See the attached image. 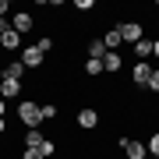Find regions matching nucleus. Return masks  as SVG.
I'll list each match as a JSON object with an SVG mask.
<instances>
[{"label":"nucleus","mask_w":159,"mask_h":159,"mask_svg":"<svg viewBox=\"0 0 159 159\" xmlns=\"http://www.w3.org/2000/svg\"><path fill=\"white\" fill-rule=\"evenodd\" d=\"M18 120H21L25 127H43V110L35 99H21L18 102Z\"/></svg>","instance_id":"nucleus-1"},{"label":"nucleus","mask_w":159,"mask_h":159,"mask_svg":"<svg viewBox=\"0 0 159 159\" xmlns=\"http://www.w3.org/2000/svg\"><path fill=\"white\" fill-rule=\"evenodd\" d=\"M74 124H78L81 131H96L99 127V110L96 106H81L78 113H74Z\"/></svg>","instance_id":"nucleus-2"},{"label":"nucleus","mask_w":159,"mask_h":159,"mask_svg":"<svg viewBox=\"0 0 159 159\" xmlns=\"http://www.w3.org/2000/svg\"><path fill=\"white\" fill-rule=\"evenodd\" d=\"M21 64H25V71H39L46 67V57L35 50V43H29V46H21Z\"/></svg>","instance_id":"nucleus-3"},{"label":"nucleus","mask_w":159,"mask_h":159,"mask_svg":"<svg viewBox=\"0 0 159 159\" xmlns=\"http://www.w3.org/2000/svg\"><path fill=\"white\" fill-rule=\"evenodd\" d=\"M117 29H120V39L131 43V46H134L138 39H145V25H142V21H120Z\"/></svg>","instance_id":"nucleus-4"},{"label":"nucleus","mask_w":159,"mask_h":159,"mask_svg":"<svg viewBox=\"0 0 159 159\" xmlns=\"http://www.w3.org/2000/svg\"><path fill=\"white\" fill-rule=\"evenodd\" d=\"M25 64L21 60H7V64H0V78H11V81H25Z\"/></svg>","instance_id":"nucleus-5"},{"label":"nucleus","mask_w":159,"mask_h":159,"mask_svg":"<svg viewBox=\"0 0 159 159\" xmlns=\"http://www.w3.org/2000/svg\"><path fill=\"white\" fill-rule=\"evenodd\" d=\"M11 29H14L18 35H29V32L35 29V18H32L29 11H18V14L11 18Z\"/></svg>","instance_id":"nucleus-6"},{"label":"nucleus","mask_w":159,"mask_h":159,"mask_svg":"<svg viewBox=\"0 0 159 159\" xmlns=\"http://www.w3.org/2000/svg\"><path fill=\"white\" fill-rule=\"evenodd\" d=\"M148 74H152V64H148V60H138L134 71H131V85H134V89H145Z\"/></svg>","instance_id":"nucleus-7"},{"label":"nucleus","mask_w":159,"mask_h":159,"mask_svg":"<svg viewBox=\"0 0 159 159\" xmlns=\"http://www.w3.org/2000/svg\"><path fill=\"white\" fill-rule=\"evenodd\" d=\"M124 156L127 159H148V148H145V142H138V138H127L124 142Z\"/></svg>","instance_id":"nucleus-8"},{"label":"nucleus","mask_w":159,"mask_h":159,"mask_svg":"<svg viewBox=\"0 0 159 159\" xmlns=\"http://www.w3.org/2000/svg\"><path fill=\"white\" fill-rule=\"evenodd\" d=\"M21 85H25V81H11V78H0V99H18V96H21Z\"/></svg>","instance_id":"nucleus-9"},{"label":"nucleus","mask_w":159,"mask_h":159,"mask_svg":"<svg viewBox=\"0 0 159 159\" xmlns=\"http://www.w3.org/2000/svg\"><path fill=\"white\" fill-rule=\"evenodd\" d=\"M0 50H4V53H14V50H21V35H18L14 29H7L4 35H0Z\"/></svg>","instance_id":"nucleus-10"},{"label":"nucleus","mask_w":159,"mask_h":159,"mask_svg":"<svg viewBox=\"0 0 159 159\" xmlns=\"http://www.w3.org/2000/svg\"><path fill=\"white\" fill-rule=\"evenodd\" d=\"M21 142H25V148H39V145L46 142V134H43V127H25Z\"/></svg>","instance_id":"nucleus-11"},{"label":"nucleus","mask_w":159,"mask_h":159,"mask_svg":"<svg viewBox=\"0 0 159 159\" xmlns=\"http://www.w3.org/2000/svg\"><path fill=\"white\" fill-rule=\"evenodd\" d=\"M124 67V60H120V53H106V57H102V74H113L117 78V71Z\"/></svg>","instance_id":"nucleus-12"},{"label":"nucleus","mask_w":159,"mask_h":159,"mask_svg":"<svg viewBox=\"0 0 159 159\" xmlns=\"http://www.w3.org/2000/svg\"><path fill=\"white\" fill-rule=\"evenodd\" d=\"M120 43H124V39H120V29H117V25H113L106 35H102V46H106V53H117V46H120Z\"/></svg>","instance_id":"nucleus-13"},{"label":"nucleus","mask_w":159,"mask_h":159,"mask_svg":"<svg viewBox=\"0 0 159 159\" xmlns=\"http://www.w3.org/2000/svg\"><path fill=\"white\" fill-rule=\"evenodd\" d=\"M39 110H43V124H50V120L60 117V106H57V102H39Z\"/></svg>","instance_id":"nucleus-14"},{"label":"nucleus","mask_w":159,"mask_h":159,"mask_svg":"<svg viewBox=\"0 0 159 159\" xmlns=\"http://www.w3.org/2000/svg\"><path fill=\"white\" fill-rule=\"evenodd\" d=\"M134 57L138 60H148V57H152V39H138L134 43Z\"/></svg>","instance_id":"nucleus-15"},{"label":"nucleus","mask_w":159,"mask_h":159,"mask_svg":"<svg viewBox=\"0 0 159 159\" xmlns=\"http://www.w3.org/2000/svg\"><path fill=\"white\" fill-rule=\"evenodd\" d=\"M53 46H57V39H53V35H39V39H35V50H39L43 57H46V53H53Z\"/></svg>","instance_id":"nucleus-16"},{"label":"nucleus","mask_w":159,"mask_h":159,"mask_svg":"<svg viewBox=\"0 0 159 159\" xmlns=\"http://www.w3.org/2000/svg\"><path fill=\"white\" fill-rule=\"evenodd\" d=\"M81 71H85L89 78H99V74H102V60H85V64H81Z\"/></svg>","instance_id":"nucleus-17"},{"label":"nucleus","mask_w":159,"mask_h":159,"mask_svg":"<svg viewBox=\"0 0 159 159\" xmlns=\"http://www.w3.org/2000/svg\"><path fill=\"white\" fill-rule=\"evenodd\" d=\"M39 152H43V159H53L57 156V138H46V142L39 145Z\"/></svg>","instance_id":"nucleus-18"},{"label":"nucleus","mask_w":159,"mask_h":159,"mask_svg":"<svg viewBox=\"0 0 159 159\" xmlns=\"http://www.w3.org/2000/svg\"><path fill=\"white\" fill-rule=\"evenodd\" d=\"M145 92L159 96V67H152V74H148V81H145Z\"/></svg>","instance_id":"nucleus-19"},{"label":"nucleus","mask_w":159,"mask_h":159,"mask_svg":"<svg viewBox=\"0 0 159 159\" xmlns=\"http://www.w3.org/2000/svg\"><path fill=\"white\" fill-rule=\"evenodd\" d=\"M145 148H148V156H159V131H152V134H148V142H145Z\"/></svg>","instance_id":"nucleus-20"},{"label":"nucleus","mask_w":159,"mask_h":159,"mask_svg":"<svg viewBox=\"0 0 159 159\" xmlns=\"http://www.w3.org/2000/svg\"><path fill=\"white\" fill-rule=\"evenodd\" d=\"M96 7V0H74V11H92Z\"/></svg>","instance_id":"nucleus-21"},{"label":"nucleus","mask_w":159,"mask_h":159,"mask_svg":"<svg viewBox=\"0 0 159 159\" xmlns=\"http://www.w3.org/2000/svg\"><path fill=\"white\" fill-rule=\"evenodd\" d=\"M21 159H43V152H39V148H25Z\"/></svg>","instance_id":"nucleus-22"},{"label":"nucleus","mask_w":159,"mask_h":159,"mask_svg":"<svg viewBox=\"0 0 159 159\" xmlns=\"http://www.w3.org/2000/svg\"><path fill=\"white\" fill-rule=\"evenodd\" d=\"M7 11H11V0H0V18H7Z\"/></svg>","instance_id":"nucleus-23"},{"label":"nucleus","mask_w":159,"mask_h":159,"mask_svg":"<svg viewBox=\"0 0 159 159\" xmlns=\"http://www.w3.org/2000/svg\"><path fill=\"white\" fill-rule=\"evenodd\" d=\"M7 29H11V21H7V18H0V35H4Z\"/></svg>","instance_id":"nucleus-24"},{"label":"nucleus","mask_w":159,"mask_h":159,"mask_svg":"<svg viewBox=\"0 0 159 159\" xmlns=\"http://www.w3.org/2000/svg\"><path fill=\"white\" fill-rule=\"evenodd\" d=\"M152 57L159 60V39H152Z\"/></svg>","instance_id":"nucleus-25"},{"label":"nucleus","mask_w":159,"mask_h":159,"mask_svg":"<svg viewBox=\"0 0 159 159\" xmlns=\"http://www.w3.org/2000/svg\"><path fill=\"white\" fill-rule=\"evenodd\" d=\"M4 110H7V102H4V99H0V120H4Z\"/></svg>","instance_id":"nucleus-26"},{"label":"nucleus","mask_w":159,"mask_h":159,"mask_svg":"<svg viewBox=\"0 0 159 159\" xmlns=\"http://www.w3.org/2000/svg\"><path fill=\"white\" fill-rule=\"evenodd\" d=\"M4 131H7V124H4V120H0V134H4Z\"/></svg>","instance_id":"nucleus-27"}]
</instances>
